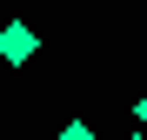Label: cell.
Returning a JSON list of instances; mask_svg holds the SVG:
<instances>
[{
  "mask_svg": "<svg viewBox=\"0 0 147 140\" xmlns=\"http://www.w3.org/2000/svg\"><path fill=\"white\" fill-rule=\"evenodd\" d=\"M40 54V33L27 27V20H7V27H0V60H7V67H27Z\"/></svg>",
  "mask_w": 147,
  "mask_h": 140,
  "instance_id": "obj_1",
  "label": "cell"
},
{
  "mask_svg": "<svg viewBox=\"0 0 147 140\" xmlns=\"http://www.w3.org/2000/svg\"><path fill=\"white\" fill-rule=\"evenodd\" d=\"M60 140H94V127H87V120H67V127H60Z\"/></svg>",
  "mask_w": 147,
  "mask_h": 140,
  "instance_id": "obj_2",
  "label": "cell"
},
{
  "mask_svg": "<svg viewBox=\"0 0 147 140\" xmlns=\"http://www.w3.org/2000/svg\"><path fill=\"white\" fill-rule=\"evenodd\" d=\"M134 113H140V127H147V93H140V107H134Z\"/></svg>",
  "mask_w": 147,
  "mask_h": 140,
  "instance_id": "obj_3",
  "label": "cell"
},
{
  "mask_svg": "<svg viewBox=\"0 0 147 140\" xmlns=\"http://www.w3.org/2000/svg\"><path fill=\"white\" fill-rule=\"evenodd\" d=\"M134 140H147V133H134Z\"/></svg>",
  "mask_w": 147,
  "mask_h": 140,
  "instance_id": "obj_4",
  "label": "cell"
}]
</instances>
